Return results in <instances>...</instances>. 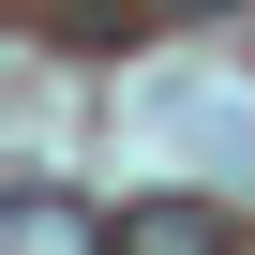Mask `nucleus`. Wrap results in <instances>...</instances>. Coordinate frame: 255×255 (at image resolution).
<instances>
[{
	"label": "nucleus",
	"instance_id": "f257e3e1",
	"mask_svg": "<svg viewBox=\"0 0 255 255\" xmlns=\"http://www.w3.org/2000/svg\"><path fill=\"white\" fill-rule=\"evenodd\" d=\"M0 255H120V240H105L75 195H45V180H30L15 210H0Z\"/></svg>",
	"mask_w": 255,
	"mask_h": 255
},
{
	"label": "nucleus",
	"instance_id": "f03ea898",
	"mask_svg": "<svg viewBox=\"0 0 255 255\" xmlns=\"http://www.w3.org/2000/svg\"><path fill=\"white\" fill-rule=\"evenodd\" d=\"M105 240H120V255H225V225H210L195 195H135V210H120Z\"/></svg>",
	"mask_w": 255,
	"mask_h": 255
}]
</instances>
